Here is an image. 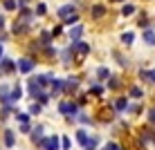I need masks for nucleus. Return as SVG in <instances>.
<instances>
[{
    "instance_id": "2",
    "label": "nucleus",
    "mask_w": 155,
    "mask_h": 150,
    "mask_svg": "<svg viewBox=\"0 0 155 150\" xmlns=\"http://www.w3.org/2000/svg\"><path fill=\"white\" fill-rule=\"evenodd\" d=\"M34 67H36V61L29 58V56H23V58L16 61V72H18V74H31Z\"/></svg>"
},
{
    "instance_id": "1",
    "label": "nucleus",
    "mask_w": 155,
    "mask_h": 150,
    "mask_svg": "<svg viewBox=\"0 0 155 150\" xmlns=\"http://www.w3.org/2000/svg\"><path fill=\"white\" fill-rule=\"evenodd\" d=\"M81 112L77 101H61L58 103V114H63L65 119H77V114Z\"/></svg>"
},
{
    "instance_id": "4",
    "label": "nucleus",
    "mask_w": 155,
    "mask_h": 150,
    "mask_svg": "<svg viewBox=\"0 0 155 150\" xmlns=\"http://www.w3.org/2000/svg\"><path fill=\"white\" fill-rule=\"evenodd\" d=\"M16 74V61L9 56H2L0 58V76H12Z\"/></svg>"
},
{
    "instance_id": "36",
    "label": "nucleus",
    "mask_w": 155,
    "mask_h": 150,
    "mask_svg": "<svg viewBox=\"0 0 155 150\" xmlns=\"http://www.w3.org/2000/svg\"><path fill=\"white\" fill-rule=\"evenodd\" d=\"M2 27H5V18L0 16V29H2Z\"/></svg>"
},
{
    "instance_id": "13",
    "label": "nucleus",
    "mask_w": 155,
    "mask_h": 150,
    "mask_svg": "<svg viewBox=\"0 0 155 150\" xmlns=\"http://www.w3.org/2000/svg\"><path fill=\"white\" fill-rule=\"evenodd\" d=\"M74 139H77V143H79L81 148H85V146H88L90 135H88V130H85V128H79V130L74 132Z\"/></svg>"
},
{
    "instance_id": "30",
    "label": "nucleus",
    "mask_w": 155,
    "mask_h": 150,
    "mask_svg": "<svg viewBox=\"0 0 155 150\" xmlns=\"http://www.w3.org/2000/svg\"><path fill=\"white\" fill-rule=\"evenodd\" d=\"M31 128H34L31 123H20V126H18V132H20V135H29Z\"/></svg>"
},
{
    "instance_id": "27",
    "label": "nucleus",
    "mask_w": 155,
    "mask_h": 150,
    "mask_svg": "<svg viewBox=\"0 0 155 150\" xmlns=\"http://www.w3.org/2000/svg\"><path fill=\"white\" fill-rule=\"evenodd\" d=\"M146 121H148V126H153V128H155V105L146 110Z\"/></svg>"
},
{
    "instance_id": "3",
    "label": "nucleus",
    "mask_w": 155,
    "mask_h": 150,
    "mask_svg": "<svg viewBox=\"0 0 155 150\" xmlns=\"http://www.w3.org/2000/svg\"><path fill=\"white\" fill-rule=\"evenodd\" d=\"M38 150H61V137L58 135H50L38 143Z\"/></svg>"
},
{
    "instance_id": "26",
    "label": "nucleus",
    "mask_w": 155,
    "mask_h": 150,
    "mask_svg": "<svg viewBox=\"0 0 155 150\" xmlns=\"http://www.w3.org/2000/svg\"><path fill=\"white\" fill-rule=\"evenodd\" d=\"M104 14H106V7H104V5H94V7H92V18H101Z\"/></svg>"
},
{
    "instance_id": "33",
    "label": "nucleus",
    "mask_w": 155,
    "mask_h": 150,
    "mask_svg": "<svg viewBox=\"0 0 155 150\" xmlns=\"http://www.w3.org/2000/svg\"><path fill=\"white\" fill-rule=\"evenodd\" d=\"M77 23H79V16L77 14H72L70 18H65V25H70V27H72V25H77Z\"/></svg>"
},
{
    "instance_id": "37",
    "label": "nucleus",
    "mask_w": 155,
    "mask_h": 150,
    "mask_svg": "<svg viewBox=\"0 0 155 150\" xmlns=\"http://www.w3.org/2000/svg\"><path fill=\"white\" fill-rule=\"evenodd\" d=\"M5 56V49H2V43H0V58Z\"/></svg>"
},
{
    "instance_id": "15",
    "label": "nucleus",
    "mask_w": 155,
    "mask_h": 150,
    "mask_svg": "<svg viewBox=\"0 0 155 150\" xmlns=\"http://www.w3.org/2000/svg\"><path fill=\"white\" fill-rule=\"evenodd\" d=\"M94 76H97L94 81H99V83H106L110 76H113V74H110V69L106 67V65H101V67H97V74H94Z\"/></svg>"
},
{
    "instance_id": "25",
    "label": "nucleus",
    "mask_w": 155,
    "mask_h": 150,
    "mask_svg": "<svg viewBox=\"0 0 155 150\" xmlns=\"http://www.w3.org/2000/svg\"><path fill=\"white\" fill-rule=\"evenodd\" d=\"M133 40H135V34H133V31H124V34H121V43H124V45H133Z\"/></svg>"
},
{
    "instance_id": "5",
    "label": "nucleus",
    "mask_w": 155,
    "mask_h": 150,
    "mask_svg": "<svg viewBox=\"0 0 155 150\" xmlns=\"http://www.w3.org/2000/svg\"><path fill=\"white\" fill-rule=\"evenodd\" d=\"M43 139H45V126H43V123H36V126L31 128V132H29V141L38 148V143Z\"/></svg>"
},
{
    "instance_id": "6",
    "label": "nucleus",
    "mask_w": 155,
    "mask_h": 150,
    "mask_svg": "<svg viewBox=\"0 0 155 150\" xmlns=\"http://www.w3.org/2000/svg\"><path fill=\"white\" fill-rule=\"evenodd\" d=\"M68 49L72 52V54H77V56H88L90 54V45L88 43H83V40H77V43H70V47H68Z\"/></svg>"
},
{
    "instance_id": "39",
    "label": "nucleus",
    "mask_w": 155,
    "mask_h": 150,
    "mask_svg": "<svg viewBox=\"0 0 155 150\" xmlns=\"http://www.w3.org/2000/svg\"><path fill=\"white\" fill-rule=\"evenodd\" d=\"M153 143H155V137H153Z\"/></svg>"
},
{
    "instance_id": "9",
    "label": "nucleus",
    "mask_w": 155,
    "mask_h": 150,
    "mask_svg": "<svg viewBox=\"0 0 155 150\" xmlns=\"http://www.w3.org/2000/svg\"><path fill=\"white\" fill-rule=\"evenodd\" d=\"M20 99H23V85H20V83H14V85H12V92H9V105H16Z\"/></svg>"
},
{
    "instance_id": "21",
    "label": "nucleus",
    "mask_w": 155,
    "mask_h": 150,
    "mask_svg": "<svg viewBox=\"0 0 155 150\" xmlns=\"http://www.w3.org/2000/svg\"><path fill=\"white\" fill-rule=\"evenodd\" d=\"M58 56H61V63H63V65H70V63H72V58H74V54H72L70 49H63Z\"/></svg>"
},
{
    "instance_id": "28",
    "label": "nucleus",
    "mask_w": 155,
    "mask_h": 150,
    "mask_svg": "<svg viewBox=\"0 0 155 150\" xmlns=\"http://www.w3.org/2000/svg\"><path fill=\"white\" fill-rule=\"evenodd\" d=\"M70 148H72V139L68 135H63L61 137V150H70Z\"/></svg>"
},
{
    "instance_id": "18",
    "label": "nucleus",
    "mask_w": 155,
    "mask_h": 150,
    "mask_svg": "<svg viewBox=\"0 0 155 150\" xmlns=\"http://www.w3.org/2000/svg\"><path fill=\"white\" fill-rule=\"evenodd\" d=\"M140 78H142V81H146V83H153L155 85V69H142Z\"/></svg>"
},
{
    "instance_id": "14",
    "label": "nucleus",
    "mask_w": 155,
    "mask_h": 150,
    "mask_svg": "<svg viewBox=\"0 0 155 150\" xmlns=\"http://www.w3.org/2000/svg\"><path fill=\"white\" fill-rule=\"evenodd\" d=\"M9 92H12V85L0 83V103L2 105H9Z\"/></svg>"
},
{
    "instance_id": "31",
    "label": "nucleus",
    "mask_w": 155,
    "mask_h": 150,
    "mask_svg": "<svg viewBox=\"0 0 155 150\" xmlns=\"http://www.w3.org/2000/svg\"><path fill=\"white\" fill-rule=\"evenodd\" d=\"M128 112H133V114H142V105L140 103H130V105H128Z\"/></svg>"
},
{
    "instance_id": "20",
    "label": "nucleus",
    "mask_w": 155,
    "mask_h": 150,
    "mask_svg": "<svg viewBox=\"0 0 155 150\" xmlns=\"http://www.w3.org/2000/svg\"><path fill=\"white\" fill-rule=\"evenodd\" d=\"M14 119L18 121V123H29L31 116H29V112H20V110H16V112H14Z\"/></svg>"
},
{
    "instance_id": "17",
    "label": "nucleus",
    "mask_w": 155,
    "mask_h": 150,
    "mask_svg": "<svg viewBox=\"0 0 155 150\" xmlns=\"http://www.w3.org/2000/svg\"><path fill=\"white\" fill-rule=\"evenodd\" d=\"M81 34H83V25H74V27L70 29V40L72 43L81 40Z\"/></svg>"
},
{
    "instance_id": "7",
    "label": "nucleus",
    "mask_w": 155,
    "mask_h": 150,
    "mask_svg": "<svg viewBox=\"0 0 155 150\" xmlns=\"http://www.w3.org/2000/svg\"><path fill=\"white\" fill-rule=\"evenodd\" d=\"M63 92H65V78H54L50 85V99L52 96H61Z\"/></svg>"
},
{
    "instance_id": "24",
    "label": "nucleus",
    "mask_w": 155,
    "mask_h": 150,
    "mask_svg": "<svg viewBox=\"0 0 155 150\" xmlns=\"http://www.w3.org/2000/svg\"><path fill=\"white\" fill-rule=\"evenodd\" d=\"M34 101H36V103H41V105H43V108H45V105H47V103H50V92H41V94H38V96H36V99H34Z\"/></svg>"
},
{
    "instance_id": "35",
    "label": "nucleus",
    "mask_w": 155,
    "mask_h": 150,
    "mask_svg": "<svg viewBox=\"0 0 155 150\" xmlns=\"http://www.w3.org/2000/svg\"><path fill=\"white\" fill-rule=\"evenodd\" d=\"M45 11H47V9H45V5H38V7H36V14H38V16H43Z\"/></svg>"
},
{
    "instance_id": "16",
    "label": "nucleus",
    "mask_w": 155,
    "mask_h": 150,
    "mask_svg": "<svg viewBox=\"0 0 155 150\" xmlns=\"http://www.w3.org/2000/svg\"><path fill=\"white\" fill-rule=\"evenodd\" d=\"M128 96L135 99V101H142L144 99V90L140 88V85H130V88H128Z\"/></svg>"
},
{
    "instance_id": "23",
    "label": "nucleus",
    "mask_w": 155,
    "mask_h": 150,
    "mask_svg": "<svg viewBox=\"0 0 155 150\" xmlns=\"http://www.w3.org/2000/svg\"><path fill=\"white\" fill-rule=\"evenodd\" d=\"M27 112H29V116H38L41 112H43V105H41V103H36V101H34V103L29 105V110H27Z\"/></svg>"
},
{
    "instance_id": "19",
    "label": "nucleus",
    "mask_w": 155,
    "mask_h": 150,
    "mask_svg": "<svg viewBox=\"0 0 155 150\" xmlns=\"http://www.w3.org/2000/svg\"><path fill=\"white\" fill-rule=\"evenodd\" d=\"M58 18H63V20H65V18H70V16L74 14V7H72V5H63V7L61 9H58Z\"/></svg>"
},
{
    "instance_id": "10",
    "label": "nucleus",
    "mask_w": 155,
    "mask_h": 150,
    "mask_svg": "<svg viewBox=\"0 0 155 150\" xmlns=\"http://www.w3.org/2000/svg\"><path fill=\"white\" fill-rule=\"evenodd\" d=\"M128 96H119V99H115V103H113V110H115V114H121V112H128Z\"/></svg>"
},
{
    "instance_id": "38",
    "label": "nucleus",
    "mask_w": 155,
    "mask_h": 150,
    "mask_svg": "<svg viewBox=\"0 0 155 150\" xmlns=\"http://www.w3.org/2000/svg\"><path fill=\"white\" fill-rule=\"evenodd\" d=\"M83 150H90V148H83Z\"/></svg>"
},
{
    "instance_id": "12",
    "label": "nucleus",
    "mask_w": 155,
    "mask_h": 150,
    "mask_svg": "<svg viewBox=\"0 0 155 150\" xmlns=\"http://www.w3.org/2000/svg\"><path fill=\"white\" fill-rule=\"evenodd\" d=\"M142 40L146 43L148 47H155V29H153V27H144V31H142Z\"/></svg>"
},
{
    "instance_id": "22",
    "label": "nucleus",
    "mask_w": 155,
    "mask_h": 150,
    "mask_svg": "<svg viewBox=\"0 0 155 150\" xmlns=\"http://www.w3.org/2000/svg\"><path fill=\"white\" fill-rule=\"evenodd\" d=\"M119 85H121V81H119V78H117V76H110L108 81H106V90H117Z\"/></svg>"
},
{
    "instance_id": "29",
    "label": "nucleus",
    "mask_w": 155,
    "mask_h": 150,
    "mask_svg": "<svg viewBox=\"0 0 155 150\" xmlns=\"http://www.w3.org/2000/svg\"><path fill=\"white\" fill-rule=\"evenodd\" d=\"M113 56L117 58V63H119V67H128V58H124L119 54V52H113Z\"/></svg>"
},
{
    "instance_id": "8",
    "label": "nucleus",
    "mask_w": 155,
    "mask_h": 150,
    "mask_svg": "<svg viewBox=\"0 0 155 150\" xmlns=\"http://www.w3.org/2000/svg\"><path fill=\"white\" fill-rule=\"evenodd\" d=\"M2 146L9 148V150L16 146V132L12 130V128H5V130H2Z\"/></svg>"
},
{
    "instance_id": "11",
    "label": "nucleus",
    "mask_w": 155,
    "mask_h": 150,
    "mask_svg": "<svg viewBox=\"0 0 155 150\" xmlns=\"http://www.w3.org/2000/svg\"><path fill=\"white\" fill-rule=\"evenodd\" d=\"M106 92V85L99 83V81H90V88H88V94L90 96H104Z\"/></svg>"
},
{
    "instance_id": "34",
    "label": "nucleus",
    "mask_w": 155,
    "mask_h": 150,
    "mask_svg": "<svg viewBox=\"0 0 155 150\" xmlns=\"http://www.w3.org/2000/svg\"><path fill=\"white\" fill-rule=\"evenodd\" d=\"M5 9H7V11H14L16 9V0H5Z\"/></svg>"
},
{
    "instance_id": "32",
    "label": "nucleus",
    "mask_w": 155,
    "mask_h": 150,
    "mask_svg": "<svg viewBox=\"0 0 155 150\" xmlns=\"http://www.w3.org/2000/svg\"><path fill=\"white\" fill-rule=\"evenodd\" d=\"M121 14L124 16H133L135 14V7H133V5H124V7H121Z\"/></svg>"
}]
</instances>
